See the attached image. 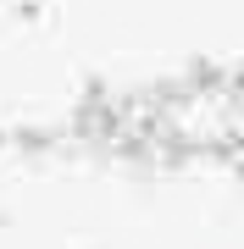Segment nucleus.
Segmentation results:
<instances>
[]
</instances>
